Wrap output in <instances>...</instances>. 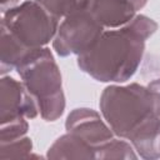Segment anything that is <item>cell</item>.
I'll use <instances>...</instances> for the list:
<instances>
[{
  "instance_id": "obj_14",
  "label": "cell",
  "mask_w": 160,
  "mask_h": 160,
  "mask_svg": "<svg viewBox=\"0 0 160 160\" xmlns=\"http://www.w3.org/2000/svg\"><path fill=\"white\" fill-rule=\"evenodd\" d=\"M59 20L65 18L74 8L75 0H36Z\"/></svg>"
},
{
  "instance_id": "obj_4",
  "label": "cell",
  "mask_w": 160,
  "mask_h": 160,
  "mask_svg": "<svg viewBox=\"0 0 160 160\" xmlns=\"http://www.w3.org/2000/svg\"><path fill=\"white\" fill-rule=\"evenodd\" d=\"M1 26L24 46L34 50L44 48L55 38L59 19L36 0H29L4 12Z\"/></svg>"
},
{
  "instance_id": "obj_10",
  "label": "cell",
  "mask_w": 160,
  "mask_h": 160,
  "mask_svg": "<svg viewBox=\"0 0 160 160\" xmlns=\"http://www.w3.org/2000/svg\"><path fill=\"white\" fill-rule=\"evenodd\" d=\"M31 49L24 46L16 38H14L4 26H1V72L2 75L16 68Z\"/></svg>"
},
{
  "instance_id": "obj_16",
  "label": "cell",
  "mask_w": 160,
  "mask_h": 160,
  "mask_svg": "<svg viewBox=\"0 0 160 160\" xmlns=\"http://www.w3.org/2000/svg\"><path fill=\"white\" fill-rule=\"evenodd\" d=\"M19 0H1V12H6L8 10L15 8V5L18 4Z\"/></svg>"
},
{
  "instance_id": "obj_9",
  "label": "cell",
  "mask_w": 160,
  "mask_h": 160,
  "mask_svg": "<svg viewBox=\"0 0 160 160\" xmlns=\"http://www.w3.org/2000/svg\"><path fill=\"white\" fill-rule=\"evenodd\" d=\"M48 159H95V149L81 138L68 132L48 150Z\"/></svg>"
},
{
  "instance_id": "obj_11",
  "label": "cell",
  "mask_w": 160,
  "mask_h": 160,
  "mask_svg": "<svg viewBox=\"0 0 160 160\" xmlns=\"http://www.w3.org/2000/svg\"><path fill=\"white\" fill-rule=\"evenodd\" d=\"M131 142L112 138L95 150V159H136Z\"/></svg>"
},
{
  "instance_id": "obj_13",
  "label": "cell",
  "mask_w": 160,
  "mask_h": 160,
  "mask_svg": "<svg viewBox=\"0 0 160 160\" xmlns=\"http://www.w3.org/2000/svg\"><path fill=\"white\" fill-rule=\"evenodd\" d=\"M28 128H29V125L25 121V118H18V119H14L10 121L1 122L0 139H1V141H11V140L22 138L26 134Z\"/></svg>"
},
{
  "instance_id": "obj_3",
  "label": "cell",
  "mask_w": 160,
  "mask_h": 160,
  "mask_svg": "<svg viewBox=\"0 0 160 160\" xmlns=\"http://www.w3.org/2000/svg\"><path fill=\"white\" fill-rule=\"evenodd\" d=\"M22 84L35 98L39 112L46 121L60 118L65 109L61 74L48 48L31 50L16 66Z\"/></svg>"
},
{
  "instance_id": "obj_7",
  "label": "cell",
  "mask_w": 160,
  "mask_h": 160,
  "mask_svg": "<svg viewBox=\"0 0 160 160\" xmlns=\"http://www.w3.org/2000/svg\"><path fill=\"white\" fill-rule=\"evenodd\" d=\"M148 0H75V4L88 9L105 28H119L130 22L138 10Z\"/></svg>"
},
{
  "instance_id": "obj_5",
  "label": "cell",
  "mask_w": 160,
  "mask_h": 160,
  "mask_svg": "<svg viewBox=\"0 0 160 160\" xmlns=\"http://www.w3.org/2000/svg\"><path fill=\"white\" fill-rule=\"evenodd\" d=\"M104 32V26L81 5L75 4L72 10L59 24L52 41L54 50L60 56L81 55L89 51Z\"/></svg>"
},
{
  "instance_id": "obj_2",
  "label": "cell",
  "mask_w": 160,
  "mask_h": 160,
  "mask_svg": "<svg viewBox=\"0 0 160 160\" xmlns=\"http://www.w3.org/2000/svg\"><path fill=\"white\" fill-rule=\"evenodd\" d=\"M156 29L154 20L136 15L122 28L104 31L89 51L78 55V65L99 81L124 82L138 70L145 41Z\"/></svg>"
},
{
  "instance_id": "obj_6",
  "label": "cell",
  "mask_w": 160,
  "mask_h": 160,
  "mask_svg": "<svg viewBox=\"0 0 160 160\" xmlns=\"http://www.w3.org/2000/svg\"><path fill=\"white\" fill-rule=\"evenodd\" d=\"M38 101L29 92L25 85L10 76H2L0 95L1 122L10 121L18 118L32 119L38 115Z\"/></svg>"
},
{
  "instance_id": "obj_12",
  "label": "cell",
  "mask_w": 160,
  "mask_h": 160,
  "mask_svg": "<svg viewBox=\"0 0 160 160\" xmlns=\"http://www.w3.org/2000/svg\"><path fill=\"white\" fill-rule=\"evenodd\" d=\"M32 142L29 138H19L11 141L0 142V159H25L30 158Z\"/></svg>"
},
{
  "instance_id": "obj_15",
  "label": "cell",
  "mask_w": 160,
  "mask_h": 160,
  "mask_svg": "<svg viewBox=\"0 0 160 160\" xmlns=\"http://www.w3.org/2000/svg\"><path fill=\"white\" fill-rule=\"evenodd\" d=\"M148 89L152 94V98H154V101H155V106H156V111H158V114L160 116V79H156V80L151 81L148 85Z\"/></svg>"
},
{
  "instance_id": "obj_1",
  "label": "cell",
  "mask_w": 160,
  "mask_h": 160,
  "mask_svg": "<svg viewBox=\"0 0 160 160\" xmlns=\"http://www.w3.org/2000/svg\"><path fill=\"white\" fill-rule=\"evenodd\" d=\"M100 109L112 132L130 140L140 158H160V116L148 86L136 82L108 86L101 94Z\"/></svg>"
},
{
  "instance_id": "obj_8",
  "label": "cell",
  "mask_w": 160,
  "mask_h": 160,
  "mask_svg": "<svg viewBox=\"0 0 160 160\" xmlns=\"http://www.w3.org/2000/svg\"><path fill=\"white\" fill-rule=\"evenodd\" d=\"M68 132H71L90 144L95 150L114 138V132L92 109L72 110L65 122Z\"/></svg>"
}]
</instances>
